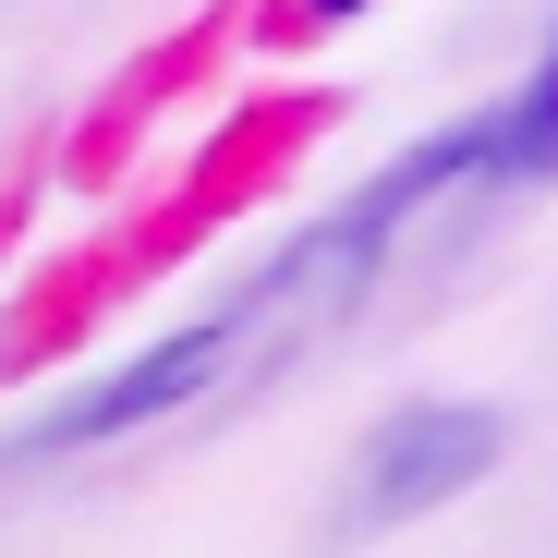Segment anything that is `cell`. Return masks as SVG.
<instances>
[{"label": "cell", "mask_w": 558, "mask_h": 558, "mask_svg": "<svg viewBox=\"0 0 558 558\" xmlns=\"http://www.w3.org/2000/svg\"><path fill=\"white\" fill-rule=\"evenodd\" d=\"M316 13H364V0H316Z\"/></svg>", "instance_id": "obj_4"}, {"label": "cell", "mask_w": 558, "mask_h": 558, "mask_svg": "<svg viewBox=\"0 0 558 558\" xmlns=\"http://www.w3.org/2000/svg\"><path fill=\"white\" fill-rule=\"evenodd\" d=\"M486 182H558V37L486 122Z\"/></svg>", "instance_id": "obj_3"}, {"label": "cell", "mask_w": 558, "mask_h": 558, "mask_svg": "<svg viewBox=\"0 0 558 558\" xmlns=\"http://www.w3.org/2000/svg\"><path fill=\"white\" fill-rule=\"evenodd\" d=\"M486 461H498V413L486 401H401L389 425H364V449L340 461V534L425 522L461 486H486Z\"/></svg>", "instance_id": "obj_1"}, {"label": "cell", "mask_w": 558, "mask_h": 558, "mask_svg": "<svg viewBox=\"0 0 558 558\" xmlns=\"http://www.w3.org/2000/svg\"><path fill=\"white\" fill-rule=\"evenodd\" d=\"M255 316H267V292H243V304H219L207 328H170L158 352H134V364H122V377H98V389H85V401H61V413H49V425H37L25 449H98V437H134V425H158V413H170L182 389H207L219 364H231V340H243Z\"/></svg>", "instance_id": "obj_2"}]
</instances>
